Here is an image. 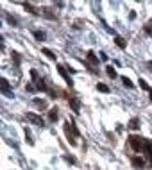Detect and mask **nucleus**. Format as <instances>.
I'll use <instances>...</instances> for the list:
<instances>
[{"instance_id":"obj_17","label":"nucleus","mask_w":152,"mask_h":170,"mask_svg":"<svg viewBox=\"0 0 152 170\" xmlns=\"http://www.w3.org/2000/svg\"><path fill=\"white\" fill-rule=\"evenodd\" d=\"M41 54H45V56H47L48 59H52V61H56V54H54V52H52L50 48H43V50H41Z\"/></svg>"},{"instance_id":"obj_15","label":"nucleus","mask_w":152,"mask_h":170,"mask_svg":"<svg viewBox=\"0 0 152 170\" xmlns=\"http://www.w3.org/2000/svg\"><path fill=\"white\" fill-rule=\"evenodd\" d=\"M32 36H34L38 41H45V38H47V34H45L43 30H32Z\"/></svg>"},{"instance_id":"obj_9","label":"nucleus","mask_w":152,"mask_h":170,"mask_svg":"<svg viewBox=\"0 0 152 170\" xmlns=\"http://www.w3.org/2000/svg\"><path fill=\"white\" fill-rule=\"evenodd\" d=\"M23 7L29 11V13H32V14H41V9H38V7H34L30 2H23Z\"/></svg>"},{"instance_id":"obj_6","label":"nucleus","mask_w":152,"mask_h":170,"mask_svg":"<svg viewBox=\"0 0 152 170\" xmlns=\"http://www.w3.org/2000/svg\"><path fill=\"white\" fill-rule=\"evenodd\" d=\"M86 59H88L90 66H97V65H99V57H97V56H95V52H91V50H88V52H86Z\"/></svg>"},{"instance_id":"obj_5","label":"nucleus","mask_w":152,"mask_h":170,"mask_svg":"<svg viewBox=\"0 0 152 170\" xmlns=\"http://www.w3.org/2000/svg\"><path fill=\"white\" fill-rule=\"evenodd\" d=\"M65 129H66V131H70L75 138H79V136H81V133H79V129H77V125H75L73 122H65Z\"/></svg>"},{"instance_id":"obj_23","label":"nucleus","mask_w":152,"mask_h":170,"mask_svg":"<svg viewBox=\"0 0 152 170\" xmlns=\"http://www.w3.org/2000/svg\"><path fill=\"white\" fill-rule=\"evenodd\" d=\"M34 106H38L39 109H45L47 108V102L45 100H39V99H34Z\"/></svg>"},{"instance_id":"obj_14","label":"nucleus","mask_w":152,"mask_h":170,"mask_svg":"<svg viewBox=\"0 0 152 170\" xmlns=\"http://www.w3.org/2000/svg\"><path fill=\"white\" fill-rule=\"evenodd\" d=\"M127 127H129V129H134V131H136V129H140V118H136V117H134V118H131V120H129V124H127Z\"/></svg>"},{"instance_id":"obj_16","label":"nucleus","mask_w":152,"mask_h":170,"mask_svg":"<svg viewBox=\"0 0 152 170\" xmlns=\"http://www.w3.org/2000/svg\"><path fill=\"white\" fill-rule=\"evenodd\" d=\"M115 43H116V47H120V48H125V47H127V41H125L124 38H120V36L115 38Z\"/></svg>"},{"instance_id":"obj_22","label":"nucleus","mask_w":152,"mask_h":170,"mask_svg":"<svg viewBox=\"0 0 152 170\" xmlns=\"http://www.w3.org/2000/svg\"><path fill=\"white\" fill-rule=\"evenodd\" d=\"M138 82H140V86H142V90H145V91H151V90H152L151 86L147 84V81H145V79H142V77H140V81H138Z\"/></svg>"},{"instance_id":"obj_11","label":"nucleus","mask_w":152,"mask_h":170,"mask_svg":"<svg viewBox=\"0 0 152 170\" xmlns=\"http://www.w3.org/2000/svg\"><path fill=\"white\" fill-rule=\"evenodd\" d=\"M41 14L43 16H47V18H50V20H57V13H54L52 9H41Z\"/></svg>"},{"instance_id":"obj_8","label":"nucleus","mask_w":152,"mask_h":170,"mask_svg":"<svg viewBox=\"0 0 152 170\" xmlns=\"http://www.w3.org/2000/svg\"><path fill=\"white\" fill-rule=\"evenodd\" d=\"M143 152H145V156H147V158H149V161H151V160H152V142H151V140H147V138H145Z\"/></svg>"},{"instance_id":"obj_32","label":"nucleus","mask_w":152,"mask_h":170,"mask_svg":"<svg viewBox=\"0 0 152 170\" xmlns=\"http://www.w3.org/2000/svg\"><path fill=\"white\" fill-rule=\"evenodd\" d=\"M147 68H149V70L152 72V61H149V63H147Z\"/></svg>"},{"instance_id":"obj_31","label":"nucleus","mask_w":152,"mask_h":170,"mask_svg":"<svg viewBox=\"0 0 152 170\" xmlns=\"http://www.w3.org/2000/svg\"><path fill=\"white\" fill-rule=\"evenodd\" d=\"M129 18H131V20H134V18H136V13H134V11H131V14H129Z\"/></svg>"},{"instance_id":"obj_2","label":"nucleus","mask_w":152,"mask_h":170,"mask_svg":"<svg viewBox=\"0 0 152 170\" xmlns=\"http://www.w3.org/2000/svg\"><path fill=\"white\" fill-rule=\"evenodd\" d=\"M56 68H57V72H59V75H61V77H63V79L66 81V84H68L70 88H73V81H72V77L68 75V72H66V66H63V65H57Z\"/></svg>"},{"instance_id":"obj_4","label":"nucleus","mask_w":152,"mask_h":170,"mask_svg":"<svg viewBox=\"0 0 152 170\" xmlns=\"http://www.w3.org/2000/svg\"><path fill=\"white\" fill-rule=\"evenodd\" d=\"M68 102H70V108H72V111L73 113H81V102H79V99H75V97H70L68 99Z\"/></svg>"},{"instance_id":"obj_18","label":"nucleus","mask_w":152,"mask_h":170,"mask_svg":"<svg viewBox=\"0 0 152 170\" xmlns=\"http://www.w3.org/2000/svg\"><path fill=\"white\" fill-rule=\"evenodd\" d=\"M5 20L13 25V27H18V20L14 18V16H11V14H5Z\"/></svg>"},{"instance_id":"obj_29","label":"nucleus","mask_w":152,"mask_h":170,"mask_svg":"<svg viewBox=\"0 0 152 170\" xmlns=\"http://www.w3.org/2000/svg\"><path fill=\"white\" fill-rule=\"evenodd\" d=\"M65 160H66L68 163H72V165L75 163V158H72V156H65Z\"/></svg>"},{"instance_id":"obj_33","label":"nucleus","mask_w":152,"mask_h":170,"mask_svg":"<svg viewBox=\"0 0 152 170\" xmlns=\"http://www.w3.org/2000/svg\"><path fill=\"white\" fill-rule=\"evenodd\" d=\"M149 97H151V100H152V90H151V91H149Z\"/></svg>"},{"instance_id":"obj_24","label":"nucleus","mask_w":152,"mask_h":170,"mask_svg":"<svg viewBox=\"0 0 152 170\" xmlns=\"http://www.w3.org/2000/svg\"><path fill=\"white\" fill-rule=\"evenodd\" d=\"M143 29H145V32H147L149 36H152V18L147 22V23H145V27H143Z\"/></svg>"},{"instance_id":"obj_30","label":"nucleus","mask_w":152,"mask_h":170,"mask_svg":"<svg viewBox=\"0 0 152 170\" xmlns=\"http://www.w3.org/2000/svg\"><path fill=\"white\" fill-rule=\"evenodd\" d=\"M100 59H102V61H108V56H106L104 52H100Z\"/></svg>"},{"instance_id":"obj_20","label":"nucleus","mask_w":152,"mask_h":170,"mask_svg":"<svg viewBox=\"0 0 152 170\" xmlns=\"http://www.w3.org/2000/svg\"><path fill=\"white\" fill-rule=\"evenodd\" d=\"M122 82H124V86H127V88H134L133 81H131L129 77H125V75H122Z\"/></svg>"},{"instance_id":"obj_10","label":"nucleus","mask_w":152,"mask_h":170,"mask_svg":"<svg viewBox=\"0 0 152 170\" xmlns=\"http://www.w3.org/2000/svg\"><path fill=\"white\" fill-rule=\"evenodd\" d=\"M131 163H133L136 169H143V167H145V160H143V158H140V156H134V158L131 160Z\"/></svg>"},{"instance_id":"obj_1","label":"nucleus","mask_w":152,"mask_h":170,"mask_svg":"<svg viewBox=\"0 0 152 170\" xmlns=\"http://www.w3.org/2000/svg\"><path fill=\"white\" fill-rule=\"evenodd\" d=\"M127 142H129V145H131V149H133L134 152H143L145 138H142V136H138V134H131V136L127 138Z\"/></svg>"},{"instance_id":"obj_26","label":"nucleus","mask_w":152,"mask_h":170,"mask_svg":"<svg viewBox=\"0 0 152 170\" xmlns=\"http://www.w3.org/2000/svg\"><path fill=\"white\" fill-rule=\"evenodd\" d=\"M13 59H14L16 66H20V63H22V57H20V54H18V52H13Z\"/></svg>"},{"instance_id":"obj_19","label":"nucleus","mask_w":152,"mask_h":170,"mask_svg":"<svg viewBox=\"0 0 152 170\" xmlns=\"http://www.w3.org/2000/svg\"><path fill=\"white\" fill-rule=\"evenodd\" d=\"M106 73H108L111 79H115V77H116V70H115L113 66H106Z\"/></svg>"},{"instance_id":"obj_3","label":"nucleus","mask_w":152,"mask_h":170,"mask_svg":"<svg viewBox=\"0 0 152 170\" xmlns=\"http://www.w3.org/2000/svg\"><path fill=\"white\" fill-rule=\"evenodd\" d=\"M25 117H27V120H29V122H32L34 125H39V127H43V125H45L43 118H41V117H38V115H34V113H27Z\"/></svg>"},{"instance_id":"obj_34","label":"nucleus","mask_w":152,"mask_h":170,"mask_svg":"<svg viewBox=\"0 0 152 170\" xmlns=\"http://www.w3.org/2000/svg\"><path fill=\"white\" fill-rule=\"evenodd\" d=\"M151 165H152V160H151Z\"/></svg>"},{"instance_id":"obj_13","label":"nucleus","mask_w":152,"mask_h":170,"mask_svg":"<svg viewBox=\"0 0 152 170\" xmlns=\"http://www.w3.org/2000/svg\"><path fill=\"white\" fill-rule=\"evenodd\" d=\"M36 88H38L39 91H47V93L50 91V90H48V86L45 84V81H43V79H38V81H36Z\"/></svg>"},{"instance_id":"obj_27","label":"nucleus","mask_w":152,"mask_h":170,"mask_svg":"<svg viewBox=\"0 0 152 170\" xmlns=\"http://www.w3.org/2000/svg\"><path fill=\"white\" fill-rule=\"evenodd\" d=\"M25 90H27L29 93H32V91H36V88H34L32 84H27V86H25Z\"/></svg>"},{"instance_id":"obj_28","label":"nucleus","mask_w":152,"mask_h":170,"mask_svg":"<svg viewBox=\"0 0 152 170\" xmlns=\"http://www.w3.org/2000/svg\"><path fill=\"white\" fill-rule=\"evenodd\" d=\"M30 75H32V79H34V81H38V79H39V77H38V72H36V70H30Z\"/></svg>"},{"instance_id":"obj_12","label":"nucleus","mask_w":152,"mask_h":170,"mask_svg":"<svg viewBox=\"0 0 152 170\" xmlns=\"http://www.w3.org/2000/svg\"><path fill=\"white\" fill-rule=\"evenodd\" d=\"M57 111H59L57 108H52V109H48V120H50L52 124H54V122L59 118V113H57Z\"/></svg>"},{"instance_id":"obj_7","label":"nucleus","mask_w":152,"mask_h":170,"mask_svg":"<svg viewBox=\"0 0 152 170\" xmlns=\"http://www.w3.org/2000/svg\"><path fill=\"white\" fill-rule=\"evenodd\" d=\"M0 90H2V93L4 95H13V91H11V88H9V82H7V79H2L0 81Z\"/></svg>"},{"instance_id":"obj_25","label":"nucleus","mask_w":152,"mask_h":170,"mask_svg":"<svg viewBox=\"0 0 152 170\" xmlns=\"http://www.w3.org/2000/svg\"><path fill=\"white\" fill-rule=\"evenodd\" d=\"M25 138H27L29 145H34V140H32V136H30V131H29V127H25Z\"/></svg>"},{"instance_id":"obj_21","label":"nucleus","mask_w":152,"mask_h":170,"mask_svg":"<svg viewBox=\"0 0 152 170\" xmlns=\"http://www.w3.org/2000/svg\"><path fill=\"white\" fill-rule=\"evenodd\" d=\"M97 90L102 91V93H109V86H106L104 82H99V84H97Z\"/></svg>"}]
</instances>
